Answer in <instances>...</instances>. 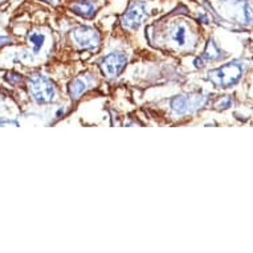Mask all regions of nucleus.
Segmentation results:
<instances>
[{"instance_id": "423d86ee", "label": "nucleus", "mask_w": 253, "mask_h": 253, "mask_svg": "<svg viewBox=\"0 0 253 253\" xmlns=\"http://www.w3.org/2000/svg\"><path fill=\"white\" fill-rule=\"evenodd\" d=\"M146 4L145 3H134L130 5L127 12L122 16V24L125 28L135 29L138 25L141 24L143 17L146 16Z\"/></svg>"}, {"instance_id": "39448f33", "label": "nucleus", "mask_w": 253, "mask_h": 253, "mask_svg": "<svg viewBox=\"0 0 253 253\" xmlns=\"http://www.w3.org/2000/svg\"><path fill=\"white\" fill-rule=\"evenodd\" d=\"M127 62V57L124 53H110L106 57H104L101 62V68L108 77H116L122 72V69Z\"/></svg>"}, {"instance_id": "0eeeda50", "label": "nucleus", "mask_w": 253, "mask_h": 253, "mask_svg": "<svg viewBox=\"0 0 253 253\" xmlns=\"http://www.w3.org/2000/svg\"><path fill=\"white\" fill-rule=\"evenodd\" d=\"M72 9L75 11L77 15L83 17H86V19H90L93 17V15L96 13V5L93 4L91 1H77L75 4L72 5Z\"/></svg>"}, {"instance_id": "4468645a", "label": "nucleus", "mask_w": 253, "mask_h": 253, "mask_svg": "<svg viewBox=\"0 0 253 253\" xmlns=\"http://www.w3.org/2000/svg\"><path fill=\"white\" fill-rule=\"evenodd\" d=\"M42 1H48V3H53V1H56V0H42Z\"/></svg>"}, {"instance_id": "1a4fd4ad", "label": "nucleus", "mask_w": 253, "mask_h": 253, "mask_svg": "<svg viewBox=\"0 0 253 253\" xmlns=\"http://www.w3.org/2000/svg\"><path fill=\"white\" fill-rule=\"evenodd\" d=\"M85 90H86V84H85V81L81 79L73 80L71 83V85H69V93H71V97L73 100L80 98V96H81Z\"/></svg>"}, {"instance_id": "f257e3e1", "label": "nucleus", "mask_w": 253, "mask_h": 253, "mask_svg": "<svg viewBox=\"0 0 253 253\" xmlns=\"http://www.w3.org/2000/svg\"><path fill=\"white\" fill-rule=\"evenodd\" d=\"M29 91H31V96L34 97V100L40 104L50 102L56 97V87H54L53 83L49 79H46L45 76L42 75L31 77Z\"/></svg>"}, {"instance_id": "9d476101", "label": "nucleus", "mask_w": 253, "mask_h": 253, "mask_svg": "<svg viewBox=\"0 0 253 253\" xmlns=\"http://www.w3.org/2000/svg\"><path fill=\"white\" fill-rule=\"evenodd\" d=\"M204 58H208V60H217V58L221 57V52L216 46V44L213 42H208L207 48H206V52L203 54Z\"/></svg>"}, {"instance_id": "6e6552de", "label": "nucleus", "mask_w": 253, "mask_h": 253, "mask_svg": "<svg viewBox=\"0 0 253 253\" xmlns=\"http://www.w3.org/2000/svg\"><path fill=\"white\" fill-rule=\"evenodd\" d=\"M171 39H172V42L179 46H184L187 42V31L186 27L183 24H178L175 25L172 31H171Z\"/></svg>"}, {"instance_id": "ddd939ff", "label": "nucleus", "mask_w": 253, "mask_h": 253, "mask_svg": "<svg viewBox=\"0 0 253 253\" xmlns=\"http://www.w3.org/2000/svg\"><path fill=\"white\" fill-rule=\"evenodd\" d=\"M11 40H9L8 38H3V36H0V45H4V44H7V42H9Z\"/></svg>"}, {"instance_id": "f03ea898", "label": "nucleus", "mask_w": 253, "mask_h": 253, "mask_svg": "<svg viewBox=\"0 0 253 253\" xmlns=\"http://www.w3.org/2000/svg\"><path fill=\"white\" fill-rule=\"evenodd\" d=\"M243 69L239 64H228L224 67L210 72V80L216 86L228 87L232 86L240 80Z\"/></svg>"}, {"instance_id": "20e7f679", "label": "nucleus", "mask_w": 253, "mask_h": 253, "mask_svg": "<svg viewBox=\"0 0 253 253\" xmlns=\"http://www.w3.org/2000/svg\"><path fill=\"white\" fill-rule=\"evenodd\" d=\"M73 40L79 46L85 49H93L100 44V35L96 29L89 27H80L73 32Z\"/></svg>"}, {"instance_id": "f8f14e48", "label": "nucleus", "mask_w": 253, "mask_h": 253, "mask_svg": "<svg viewBox=\"0 0 253 253\" xmlns=\"http://www.w3.org/2000/svg\"><path fill=\"white\" fill-rule=\"evenodd\" d=\"M231 102H232V101H231V98H225L224 101H221V102H220V108H223V109L229 108Z\"/></svg>"}, {"instance_id": "7ed1b4c3", "label": "nucleus", "mask_w": 253, "mask_h": 253, "mask_svg": "<svg viewBox=\"0 0 253 253\" xmlns=\"http://www.w3.org/2000/svg\"><path fill=\"white\" fill-rule=\"evenodd\" d=\"M206 97L203 96H178L171 100V109L176 114H186V113L194 112L196 109L202 108L206 102Z\"/></svg>"}, {"instance_id": "9b49d317", "label": "nucleus", "mask_w": 253, "mask_h": 253, "mask_svg": "<svg viewBox=\"0 0 253 253\" xmlns=\"http://www.w3.org/2000/svg\"><path fill=\"white\" fill-rule=\"evenodd\" d=\"M44 40H45L44 35L39 34V32H31L29 34V42L34 46L35 52H39L42 49V45H44Z\"/></svg>"}]
</instances>
